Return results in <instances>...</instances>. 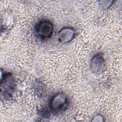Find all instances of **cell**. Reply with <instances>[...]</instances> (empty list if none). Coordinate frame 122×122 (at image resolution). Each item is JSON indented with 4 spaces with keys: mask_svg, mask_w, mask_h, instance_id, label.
<instances>
[{
    "mask_svg": "<svg viewBox=\"0 0 122 122\" xmlns=\"http://www.w3.org/2000/svg\"><path fill=\"white\" fill-rule=\"evenodd\" d=\"M35 31L39 37L42 39L50 38L53 33L52 23L47 20L39 22L35 26Z\"/></svg>",
    "mask_w": 122,
    "mask_h": 122,
    "instance_id": "6da1fadb",
    "label": "cell"
},
{
    "mask_svg": "<svg viewBox=\"0 0 122 122\" xmlns=\"http://www.w3.org/2000/svg\"><path fill=\"white\" fill-rule=\"evenodd\" d=\"M67 103V98L65 94L62 92H59L51 98L50 106L52 111L58 112L62 110Z\"/></svg>",
    "mask_w": 122,
    "mask_h": 122,
    "instance_id": "7a4b0ae2",
    "label": "cell"
},
{
    "mask_svg": "<svg viewBox=\"0 0 122 122\" xmlns=\"http://www.w3.org/2000/svg\"><path fill=\"white\" fill-rule=\"evenodd\" d=\"M90 66L92 71L97 74L102 73L106 69L105 61L99 53L95 55L92 58Z\"/></svg>",
    "mask_w": 122,
    "mask_h": 122,
    "instance_id": "3957f363",
    "label": "cell"
},
{
    "mask_svg": "<svg viewBox=\"0 0 122 122\" xmlns=\"http://www.w3.org/2000/svg\"><path fill=\"white\" fill-rule=\"evenodd\" d=\"M75 35V30L72 28L65 27L59 31L58 40L61 43H68L72 40Z\"/></svg>",
    "mask_w": 122,
    "mask_h": 122,
    "instance_id": "277c9868",
    "label": "cell"
}]
</instances>
